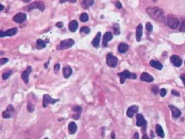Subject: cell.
<instances>
[{
	"instance_id": "42",
	"label": "cell",
	"mask_w": 185,
	"mask_h": 139,
	"mask_svg": "<svg viewBox=\"0 0 185 139\" xmlns=\"http://www.w3.org/2000/svg\"><path fill=\"white\" fill-rule=\"evenodd\" d=\"M172 94L174 95V96H180V94L179 93L176 91H174V90H173L172 91Z\"/></svg>"
},
{
	"instance_id": "25",
	"label": "cell",
	"mask_w": 185,
	"mask_h": 139,
	"mask_svg": "<svg viewBox=\"0 0 185 139\" xmlns=\"http://www.w3.org/2000/svg\"><path fill=\"white\" fill-rule=\"evenodd\" d=\"M72 110L73 111L76 113V114L74 115V118L76 120L78 119L79 117L80 116L81 113L82 111V108L80 106H76L73 108Z\"/></svg>"
},
{
	"instance_id": "8",
	"label": "cell",
	"mask_w": 185,
	"mask_h": 139,
	"mask_svg": "<svg viewBox=\"0 0 185 139\" xmlns=\"http://www.w3.org/2000/svg\"><path fill=\"white\" fill-rule=\"evenodd\" d=\"M15 112V109L14 107L12 105H8L6 110L4 111L2 113V116L5 119H9L12 117Z\"/></svg>"
},
{
	"instance_id": "37",
	"label": "cell",
	"mask_w": 185,
	"mask_h": 139,
	"mask_svg": "<svg viewBox=\"0 0 185 139\" xmlns=\"http://www.w3.org/2000/svg\"><path fill=\"white\" fill-rule=\"evenodd\" d=\"M179 31L181 32H185V20L182 22L181 26L179 27Z\"/></svg>"
},
{
	"instance_id": "36",
	"label": "cell",
	"mask_w": 185,
	"mask_h": 139,
	"mask_svg": "<svg viewBox=\"0 0 185 139\" xmlns=\"http://www.w3.org/2000/svg\"><path fill=\"white\" fill-rule=\"evenodd\" d=\"M9 61V59L7 58H1L0 59V65L2 66V65L6 64Z\"/></svg>"
},
{
	"instance_id": "14",
	"label": "cell",
	"mask_w": 185,
	"mask_h": 139,
	"mask_svg": "<svg viewBox=\"0 0 185 139\" xmlns=\"http://www.w3.org/2000/svg\"><path fill=\"white\" fill-rule=\"evenodd\" d=\"M170 60L171 63L174 66L177 67H179L180 66H181L182 64V60L181 58L177 55H172L170 58Z\"/></svg>"
},
{
	"instance_id": "28",
	"label": "cell",
	"mask_w": 185,
	"mask_h": 139,
	"mask_svg": "<svg viewBox=\"0 0 185 139\" xmlns=\"http://www.w3.org/2000/svg\"><path fill=\"white\" fill-rule=\"evenodd\" d=\"M94 2V0H83L82 2V6L85 9H87L92 5Z\"/></svg>"
},
{
	"instance_id": "1",
	"label": "cell",
	"mask_w": 185,
	"mask_h": 139,
	"mask_svg": "<svg viewBox=\"0 0 185 139\" xmlns=\"http://www.w3.org/2000/svg\"><path fill=\"white\" fill-rule=\"evenodd\" d=\"M147 14L152 19L157 21H163L165 20L163 10L157 7H150L146 9Z\"/></svg>"
},
{
	"instance_id": "40",
	"label": "cell",
	"mask_w": 185,
	"mask_h": 139,
	"mask_svg": "<svg viewBox=\"0 0 185 139\" xmlns=\"http://www.w3.org/2000/svg\"><path fill=\"white\" fill-rule=\"evenodd\" d=\"M77 0H60V1L61 3H64L66 2H70V3H75Z\"/></svg>"
},
{
	"instance_id": "34",
	"label": "cell",
	"mask_w": 185,
	"mask_h": 139,
	"mask_svg": "<svg viewBox=\"0 0 185 139\" xmlns=\"http://www.w3.org/2000/svg\"><path fill=\"white\" fill-rule=\"evenodd\" d=\"M146 28L147 30L149 33H151L153 31V25L150 22H147L146 25Z\"/></svg>"
},
{
	"instance_id": "16",
	"label": "cell",
	"mask_w": 185,
	"mask_h": 139,
	"mask_svg": "<svg viewBox=\"0 0 185 139\" xmlns=\"http://www.w3.org/2000/svg\"><path fill=\"white\" fill-rule=\"evenodd\" d=\"M113 39V35L110 32H106L104 34L103 38L102 45L104 47H106L108 45V43L109 41H111Z\"/></svg>"
},
{
	"instance_id": "30",
	"label": "cell",
	"mask_w": 185,
	"mask_h": 139,
	"mask_svg": "<svg viewBox=\"0 0 185 139\" xmlns=\"http://www.w3.org/2000/svg\"><path fill=\"white\" fill-rule=\"evenodd\" d=\"M12 74V71L11 70H9L7 72H5L2 74V78L4 80L7 79Z\"/></svg>"
},
{
	"instance_id": "33",
	"label": "cell",
	"mask_w": 185,
	"mask_h": 139,
	"mask_svg": "<svg viewBox=\"0 0 185 139\" xmlns=\"http://www.w3.org/2000/svg\"><path fill=\"white\" fill-rule=\"evenodd\" d=\"M113 30L115 35L117 36L120 34V27L118 24H115L113 26Z\"/></svg>"
},
{
	"instance_id": "43",
	"label": "cell",
	"mask_w": 185,
	"mask_h": 139,
	"mask_svg": "<svg viewBox=\"0 0 185 139\" xmlns=\"http://www.w3.org/2000/svg\"><path fill=\"white\" fill-rule=\"evenodd\" d=\"M152 91L155 94H157V91H158V88L157 87H154V88H153Z\"/></svg>"
},
{
	"instance_id": "50",
	"label": "cell",
	"mask_w": 185,
	"mask_h": 139,
	"mask_svg": "<svg viewBox=\"0 0 185 139\" xmlns=\"http://www.w3.org/2000/svg\"><path fill=\"white\" fill-rule=\"evenodd\" d=\"M23 1L24 2H29L30 1H31V0H23Z\"/></svg>"
},
{
	"instance_id": "13",
	"label": "cell",
	"mask_w": 185,
	"mask_h": 139,
	"mask_svg": "<svg viewBox=\"0 0 185 139\" xmlns=\"http://www.w3.org/2000/svg\"><path fill=\"white\" fill-rule=\"evenodd\" d=\"M139 110V108L138 106L133 105L129 107L127 109V115L130 118H132L134 116V114L137 113Z\"/></svg>"
},
{
	"instance_id": "35",
	"label": "cell",
	"mask_w": 185,
	"mask_h": 139,
	"mask_svg": "<svg viewBox=\"0 0 185 139\" xmlns=\"http://www.w3.org/2000/svg\"><path fill=\"white\" fill-rule=\"evenodd\" d=\"M60 69V64L59 63H56L54 65V71L55 73H58Z\"/></svg>"
},
{
	"instance_id": "41",
	"label": "cell",
	"mask_w": 185,
	"mask_h": 139,
	"mask_svg": "<svg viewBox=\"0 0 185 139\" xmlns=\"http://www.w3.org/2000/svg\"><path fill=\"white\" fill-rule=\"evenodd\" d=\"M56 26L58 28H62L63 27V23L61 22H58L56 23Z\"/></svg>"
},
{
	"instance_id": "38",
	"label": "cell",
	"mask_w": 185,
	"mask_h": 139,
	"mask_svg": "<svg viewBox=\"0 0 185 139\" xmlns=\"http://www.w3.org/2000/svg\"><path fill=\"white\" fill-rule=\"evenodd\" d=\"M161 96L162 97H164L167 94V91L165 89H162L161 90Z\"/></svg>"
},
{
	"instance_id": "11",
	"label": "cell",
	"mask_w": 185,
	"mask_h": 139,
	"mask_svg": "<svg viewBox=\"0 0 185 139\" xmlns=\"http://www.w3.org/2000/svg\"><path fill=\"white\" fill-rule=\"evenodd\" d=\"M27 18V15L26 13H19L14 15L13 20L15 22L17 23H22L25 22Z\"/></svg>"
},
{
	"instance_id": "23",
	"label": "cell",
	"mask_w": 185,
	"mask_h": 139,
	"mask_svg": "<svg viewBox=\"0 0 185 139\" xmlns=\"http://www.w3.org/2000/svg\"><path fill=\"white\" fill-rule=\"evenodd\" d=\"M150 65L152 67H153V68L156 69L157 70H161L163 68V64L160 63L159 61H158L152 60L150 61Z\"/></svg>"
},
{
	"instance_id": "22",
	"label": "cell",
	"mask_w": 185,
	"mask_h": 139,
	"mask_svg": "<svg viewBox=\"0 0 185 139\" xmlns=\"http://www.w3.org/2000/svg\"><path fill=\"white\" fill-rule=\"evenodd\" d=\"M79 26V24L77 21L75 20L72 21L68 24L69 30L72 32H75L77 30Z\"/></svg>"
},
{
	"instance_id": "32",
	"label": "cell",
	"mask_w": 185,
	"mask_h": 139,
	"mask_svg": "<svg viewBox=\"0 0 185 139\" xmlns=\"http://www.w3.org/2000/svg\"><path fill=\"white\" fill-rule=\"evenodd\" d=\"M90 32H91V29H90V28L88 26H86L82 27L80 29V33L81 34H89Z\"/></svg>"
},
{
	"instance_id": "51",
	"label": "cell",
	"mask_w": 185,
	"mask_h": 139,
	"mask_svg": "<svg viewBox=\"0 0 185 139\" xmlns=\"http://www.w3.org/2000/svg\"></svg>"
},
{
	"instance_id": "9",
	"label": "cell",
	"mask_w": 185,
	"mask_h": 139,
	"mask_svg": "<svg viewBox=\"0 0 185 139\" xmlns=\"http://www.w3.org/2000/svg\"><path fill=\"white\" fill-rule=\"evenodd\" d=\"M18 32V29L17 27H14L11 29L7 30L6 31H2L0 32V37L1 38L5 37H11L16 35Z\"/></svg>"
},
{
	"instance_id": "18",
	"label": "cell",
	"mask_w": 185,
	"mask_h": 139,
	"mask_svg": "<svg viewBox=\"0 0 185 139\" xmlns=\"http://www.w3.org/2000/svg\"><path fill=\"white\" fill-rule=\"evenodd\" d=\"M73 74V69L70 66H64L63 68V75L65 78H68Z\"/></svg>"
},
{
	"instance_id": "3",
	"label": "cell",
	"mask_w": 185,
	"mask_h": 139,
	"mask_svg": "<svg viewBox=\"0 0 185 139\" xmlns=\"http://www.w3.org/2000/svg\"><path fill=\"white\" fill-rule=\"evenodd\" d=\"M75 44V41L73 39H66L61 41L57 47V50H67L72 48Z\"/></svg>"
},
{
	"instance_id": "7",
	"label": "cell",
	"mask_w": 185,
	"mask_h": 139,
	"mask_svg": "<svg viewBox=\"0 0 185 139\" xmlns=\"http://www.w3.org/2000/svg\"><path fill=\"white\" fill-rule=\"evenodd\" d=\"M59 99H55L49 94H44L43 97V106L44 108H46L49 104L54 105L58 101Z\"/></svg>"
},
{
	"instance_id": "48",
	"label": "cell",
	"mask_w": 185,
	"mask_h": 139,
	"mask_svg": "<svg viewBox=\"0 0 185 139\" xmlns=\"http://www.w3.org/2000/svg\"><path fill=\"white\" fill-rule=\"evenodd\" d=\"M142 139H149V137H148V136H147V135H144L143 136V137H142Z\"/></svg>"
},
{
	"instance_id": "10",
	"label": "cell",
	"mask_w": 185,
	"mask_h": 139,
	"mask_svg": "<svg viewBox=\"0 0 185 139\" xmlns=\"http://www.w3.org/2000/svg\"><path fill=\"white\" fill-rule=\"evenodd\" d=\"M33 71V68L31 66H28L26 69L23 72L21 75V78L25 84L29 82V76Z\"/></svg>"
},
{
	"instance_id": "15",
	"label": "cell",
	"mask_w": 185,
	"mask_h": 139,
	"mask_svg": "<svg viewBox=\"0 0 185 139\" xmlns=\"http://www.w3.org/2000/svg\"><path fill=\"white\" fill-rule=\"evenodd\" d=\"M143 33V26L141 23H140L137 26L136 32V38L138 42H140L141 40Z\"/></svg>"
},
{
	"instance_id": "44",
	"label": "cell",
	"mask_w": 185,
	"mask_h": 139,
	"mask_svg": "<svg viewBox=\"0 0 185 139\" xmlns=\"http://www.w3.org/2000/svg\"><path fill=\"white\" fill-rule=\"evenodd\" d=\"M181 78L183 82V84H184V86H185V76H184V75L181 76Z\"/></svg>"
},
{
	"instance_id": "19",
	"label": "cell",
	"mask_w": 185,
	"mask_h": 139,
	"mask_svg": "<svg viewBox=\"0 0 185 139\" xmlns=\"http://www.w3.org/2000/svg\"><path fill=\"white\" fill-rule=\"evenodd\" d=\"M169 107L170 109L171 110L172 115L173 117L177 118L180 116V115L181 114V112L177 108L172 105H170Z\"/></svg>"
},
{
	"instance_id": "20",
	"label": "cell",
	"mask_w": 185,
	"mask_h": 139,
	"mask_svg": "<svg viewBox=\"0 0 185 139\" xmlns=\"http://www.w3.org/2000/svg\"><path fill=\"white\" fill-rule=\"evenodd\" d=\"M141 79L143 81L151 82L153 81L154 78L150 74H149L148 73H146V72H144V73H143L141 75Z\"/></svg>"
},
{
	"instance_id": "12",
	"label": "cell",
	"mask_w": 185,
	"mask_h": 139,
	"mask_svg": "<svg viewBox=\"0 0 185 139\" xmlns=\"http://www.w3.org/2000/svg\"><path fill=\"white\" fill-rule=\"evenodd\" d=\"M136 117V125L138 127H145L147 126V121L145 120L143 116L141 114H137Z\"/></svg>"
},
{
	"instance_id": "2",
	"label": "cell",
	"mask_w": 185,
	"mask_h": 139,
	"mask_svg": "<svg viewBox=\"0 0 185 139\" xmlns=\"http://www.w3.org/2000/svg\"><path fill=\"white\" fill-rule=\"evenodd\" d=\"M120 77V81L121 84L124 83L127 79H136V75L134 73H132L128 70H125L121 73L118 74Z\"/></svg>"
},
{
	"instance_id": "5",
	"label": "cell",
	"mask_w": 185,
	"mask_h": 139,
	"mask_svg": "<svg viewBox=\"0 0 185 139\" xmlns=\"http://www.w3.org/2000/svg\"><path fill=\"white\" fill-rule=\"evenodd\" d=\"M118 58L112 53H108L106 57V63L108 66L115 68L118 64Z\"/></svg>"
},
{
	"instance_id": "17",
	"label": "cell",
	"mask_w": 185,
	"mask_h": 139,
	"mask_svg": "<svg viewBox=\"0 0 185 139\" xmlns=\"http://www.w3.org/2000/svg\"><path fill=\"white\" fill-rule=\"evenodd\" d=\"M77 125L75 122H71L68 124V129L69 135H73L75 134L77 131Z\"/></svg>"
},
{
	"instance_id": "21",
	"label": "cell",
	"mask_w": 185,
	"mask_h": 139,
	"mask_svg": "<svg viewBox=\"0 0 185 139\" xmlns=\"http://www.w3.org/2000/svg\"><path fill=\"white\" fill-rule=\"evenodd\" d=\"M101 34L100 32H99L97 33L96 35V37L94 38L93 40L92 41V45L94 46V48H98L100 44V39H101Z\"/></svg>"
},
{
	"instance_id": "26",
	"label": "cell",
	"mask_w": 185,
	"mask_h": 139,
	"mask_svg": "<svg viewBox=\"0 0 185 139\" xmlns=\"http://www.w3.org/2000/svg\"><path fill=\"white\" fill-rule=\"evenodd\" d=\"M36 48L38 49H42L46 47V43L42 39H38L36 41Z\"/></svg>"
},
{
	"instance_id": "27",
	"label": "cell",
	"mask_w": 185,
	"mask_h": 139,
	"mask_svg": "<svg viewBox=\"0 0 185 139\" xmlns=\"http://www.w3.org/2000/svg\"><path fill=\"white\" fill-rule=\"evenodd\" d=\"M156 131L157 133V135L161 138H163L164 136V133L163 129L162 127L159 125L157 124L156 125Z\"/></svg>"
},
{
	"instance_id": "49",
	"label": "cell",
	"mask_w": 185,
	"mask_h": 139,
	"mask_svg": "<svg viewBox=\"0 0 185 139\" xmlns=\"http://www.w3.org/2000/svg\"><path fill=\"white\" fill-rule=\"evenodd\" d=\"M112 139H115V134L114 133H113L112 134Z\"/></svg>"
},
{
	"instance_id": "4",
	"label": "cell",
	"mask_w": 185,
	"mask_h": 139,
	"mask_svg": "<svg viewBox=\"0 0 185 139\" xmlns=\"http://www.w3.org/2000/svg\"><path fill=\"white\" fill-rule=\"evenodd\" d=\"M45 5L43 2L41 1H38V2H34L29 5H27V6L24 8L25 10H27V11H31V10H34V9H39L41 11H43L45 9Z\"/></svg>"
},
{
	"instance_id": "31",
	"label": "cell",
	"mask_w": 185,
	"mask_h": 139,
	"mask_svg": "<svg viewBox=\"0 0 185 139\" xmlns=\"http://www.w3.org/2000/svg\"><path fill=\"white\" fill-rule=\"evenodd\" d=\"M27 109L28 112H33L34 111V105L31 101H29L27 103Z\"/></svg>"
},
{
	"instance_id": "24",
	"label": "cell",
	"mask_w": 185,
	"mask_h": 139,
	"mask_svg": "<svg viewBox=\"0 0 185 139\" xmlns=\"http://www.w3.org/2000/svg\"><path fill=\"white\" fill-rule=\"evenodd\" d=\"M129 49V45L125 43H120L118 46V51L120 53H126Z\"/></svg>"
},
{
	"instance_id": "39",
	"label": "cell",
	"mask_w": 185,
	"mask_h": 139,
	"mask_svg": "<svg viewBox=\"0 0 185 139\" xmlns=\"http://www.w3.org/2000/svg\"><path fill=\"white\" fill-rule=\"evenodd\" d=\"M115 5H116V7L118 8V9H121L122 8V4L119 1H116V3H115Z\"/></svg>"
},
{
	"instance_id": "6",
	"label": "cell",
	"mask_w": 185,
	"mask_h": 139,
	"mask_svg": "<svg viewBox=\"0 0 185 139\" xmlns=\"http://www.w3.org/2000/svg\"><path fill=\"white\" fill-rule=\"evenodd\" d=\"M167 25L171 29H176L179 25V20L174 16H169L167 20Z\"/></svg>"
},
{
	"instance_id": "47",
	"label": "cell",
	"mask_w": 185,
	"mask_h": 139,
	"mask_svg": "<svg viewBox=\"0 0 185 139\" xmlns=\"http://www.w3.org/2000/svg\"><path fill=\"white\" fill-rule=\"evenodd\" d=\"M4 9V6H3V5L2 4L0 5V11L2 12Z\"/></svg>"
},
{
	"instance_id": "45",
	"label": "cell",
	"mask_w": 185,
	"mask_h": 139,
	"mask_svg": "<svg viewBox=\"0 0 185 139\" xmlns=\"http://www.w3.org/2000/svg\"><path fill=\"white\" fill-rule=\"evenodd\" d=\"M49 61H47V63H45L44 65V68H45V69L47 68L48 66V65H49Z\"/></svg>"
},
{
	"instance_id": "46",
	"label": "cell",
	"mask_w": 185,
	"mask_h": 139,
	"mask_svg": "<svg viewBox=\"0 0 185 139\" xmlns=\"http://www.w3.org/2000/svg\"><path fill=\"white\" fill-rule=\"evenodd\" d=\"M134 138H135V139H139V134H138V133H135Z\"/></svg>"
},
{
	"instance_id": "29",
	"label": "cell",
	"mask_w": 185,
	"mask_h": 139,
	"mask_svg": "<svg viewBox=\"0 0 185 139\" xmlns=\"http://www.w3.org/2000/svg\"><path fill=\"white\" fill-rule=\"evenodd\" d=\"M88 19H89L88 18V15L87 13H82L80 15V20L82 22H86L88 21Z\"/></svg>"
}]
</instances>
